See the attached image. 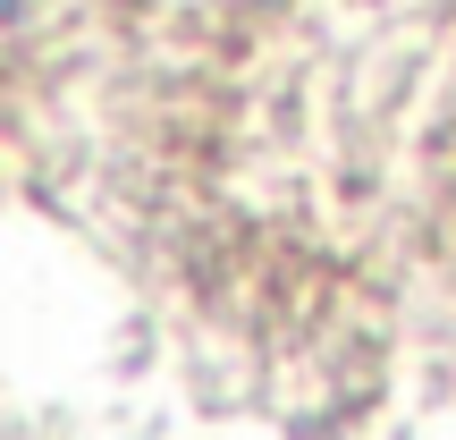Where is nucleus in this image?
I'll return each mask as SVG.
<instances>
[{"mask_svg": "<svg viewBox=\"0 0 456 440\" xmlns=\"http://www.w3.org/2000/svg\"><path fill=\"white\" fill-rule=\"evenodd\" d=\"M152 9H169V17H228V9H254V0H152Z\"/></svg>", "mask_w": 456, "mask_h": 440, "instance_id": "1", "label": "nucleus"}]
</instances>
